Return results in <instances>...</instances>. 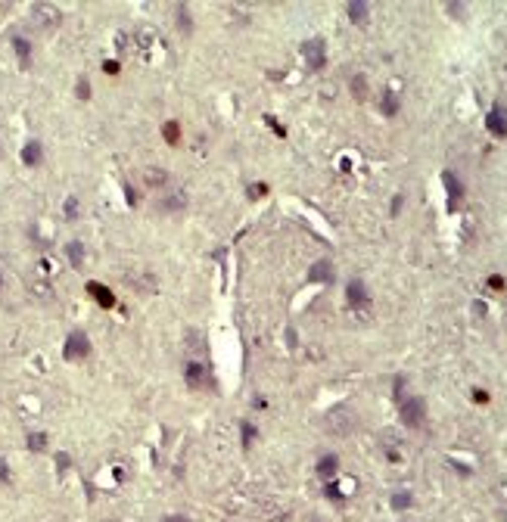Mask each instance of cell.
Segmentation results:
<instances>
[{
	"mask_svg": "<svg viewBox=\"0 0 507 522\" xmlns=\"http://www.w3.org/2000/svg\"><path fill=\"white\" fill-rule=\"evenodd\" d=\"M31 22L41 31H53V28L62 25V10L56 4H34L31 7Z\"/></svg>",
	"mask_w": 507,
	"mask_h": 522,
	"instance_id": "obj_1",
	"label": "cell"
},
{
	"mask_svg": "<svg viewBox=\"0 0 507 522\" xmlns=\"http://www.w3.org/2000/svg\"><path fill=\"white\" fill-rule=\"evenodd\" d=\"M184 380L190 389H212V373H209V364L203 361V357H190L187 367H184Z\"/></svg>",
	"mask_w": 507,
	"mask_h": 522,
	"instance_id": "obj_2",
	"label": "cell"
},
{
	"mask_svg": "<svg viewBox=\"0 0 507 522\" xmlns=\"http://www.w3.org/2000/svg\"><path fill=\"white\" fill-rule=\"evenodd\" d=\"M62 357H66V361H84V357H90V339L81 330L69 333L66 336V345H62Z\"/></svg>",
	"mask_w": 507,
	"mask_h": 522,
	"instance_id": "obj_3",
	"label": "cell"
},
{
	"mask_svg": "<svg viewBox=\"0 0 507 522\" xmlns=\"http://www.w3.org/2000/svg\"><path fill=\"white\" fill-rule=\"evenodd\" d=\"M346 299H349V305H352L355 311H364L367 305H370V292H367V286L361 283V280H352L346 286Z\"/></svg>",
	"mask_w": 507,
	"mask_h": 522,
	"instance_id": "obj_4",
	"label": "cell"
},
{
	"mask_svg": "<svg viewBox=\"0 0 507 522\" xmlns=\"http://www.w3.org/2000/svg\"><path fill=\"white\" fill-rule=\"evenodd\" d=\"M485 128L495 137H507V109L504 106H492V112L485 115Z\"/></svg>",
	"mask_w": 507,
	"mask_h": 522,
	"instance_id": "obj_5",
	"label": "cell"
},
{
	"mask_svg": "<svg viewBox=\"0 0 507 522\" xmlns=\"http://www.w3.org/2000/svg\"><path fill=\"white\" fill-rule=\"evenodd\" d=\"M423 401L420 398H405L402 401V420H405V426H420L423 423Z\"/></svg>",
	"mask_w": 507,
	"mask_h": 522,
	"instance_id": "obj_6",
	"label": "cell"
},
{
	"mask_svg": "<svg viewBox=\"0 0 507 522\" xmlns=\"http://www.w3.org/2000/svg\"><path fill=\"white\" fill-rule=\"evenodd\" d=\"M168 181H171V177H168L165 168H143V171H140V184L150 187V190H162Z\"/></svg>",
	"mask_w": 507,
	"mask_h": 522,
	"instance_id": "obj_7",
	"label": "cell"
},
{
	"mask_svg": "<svg viewBox=\"0 0 507 522\" xmlns=\"http://www.w3.org/2000/svg\"><path fill=\"white\" fill-rule=\"evenodd\" d=\"M22 162L28 168H38L41 162H44V146H41V140H28L25 146H22Z\"/></svg>",
	"mask_w": 507,
	"mask_h": 522,
	"instance_id": "obj_8",
	"label": "cell"
},
{
	"mask_svg": "<svg viewBox=\"0 0 507 522\" xmlns=\"http://www.w3.org/2000/svg\"><path fill=\"white\" fill-rule=\"evenodd\" d=\"M87 292L94 295V302L100 305V308H112V305H115V295L106 289L103 283H97V280H90V283H87Z\"/></svg>",
	"mask_w": 507,
	"mask_h": 522,
	"instance_id": "obj_9",
	"label": "cell"
},
{
	"mask_svg": "<svg viewBox=\"0 0 507 522\" xmlns=\"http://www.w3.org/2000/svg\"><path fill=\"white\" fill-rule=\"evenodd\" d=\"M302 53H305V59H308V65H314V68L324 65V41H308V44H302Z\"/></svg>",
	"mask_w": 507,
	"mask_h": 522,
	"instance_id": "obj_10",
	"label": "cell"
},
{
	"mask_svg": "<svg viewBox=\"0 0 507 522\" xmlns=\"http://www.w3.org/2000/svg\"><path fill=\"white\" fill-rule=\"evenodd\" d=\"M13 50H16V56H19L22 65H31V44H28V38L16 34V38H13Z\"/></svg>",
	"mask_w": 507,
	"mask_h": 522,
	"instance_id": "obj_11",
	"label": "cell"
},
{
	"mask_svg": "<svg viewBox=\"0 0 507 522\" xmlns=\"http://www.w3.org/2000/svg\"><path fill=\"white\" fill-rule=\"evenodd\" d=\"M311 280H314V283H333V264H330V261H314Z\"/></svg>",
	"mask_w": 507,
	"mask_h": 522,
	"instance_id": "obj_12",
	"label": "cell"
},
{
	"mask_svg": "<svg viewBox=\"0 0 507 522\" xmlns=\"http://www.w3.org/2000/svg\"><path fill=\"white\" fill-rule=\"evenodd\" d=\"M66 258H69V264H72V267H81V264H84V246H81L78 240L66 243Z\"/></svg>",
	"mask_w": 507,
	"mask_h": 522,
	"instance_id": "obj_13",
	"label": "cell"
},
{
	"mask_svg": "<svg viewBox=\"0 0 507 522\" xmlns=\"http://www.w3.org/2000/svg\"><path fill=\"white\" fill-rule=\"evenodd\" d=\"M336 470H339V460H336L333 454L321 457V463H318V476H321V479H327V482H330V479L336 476Z\"/></svg>",
	"mask_w": 507,
	"mask_h": 522,
	"instance_id": "obj_14",
	"label": "cell"
},
{
	"mask_svg": "<svg viewBox=\"0 0 507 522\" xmlns=\"http://www.w3.org/2000/svg\"><path fill=\"white\" fill-rule=\"evenodd\" d=\"M445 187H448V199H451V205H458V199H461L464 187L458 184V177L451 174V171H445Z\"/></svg>",
	"mask_w": 507,
	"mask_h": 522,
	"instance_id": "obj_15",
	"label": "cell"
},
{
	"mask_svg": "<svg viewBox=\"0 0 507 522\" xmlns=\"http://www.w3.org/2000/svg\"><path fill=\"white\" fill-rule=\"evenodd\" d=\"M162 134H165V140L171 143V146H177L180 143V124L177 121H165L162 124Z\"/></svg>",
	"mask_w": 507,
	"mask_h": 522,
	"instance_id": "obj_16",
	"label": "cell"
},
{
	"mask_svg": "<svg viewBox=\"0 0 507 522\" xmlns=\"http://www.w3.org/2000/svg\"><path fill=\"white\" fill-rule=\"evenodd\" d=\"M346 10H349V19L352 22H364L367 19V4H358V0H355V4H349Z\"/></svg>",
	"mask_w": 507,
	"mask_h": 522,
	"instance_id": "obj_17",
	"label": "cell"
},
{
	"mask_svg": "<svg viewBox=\"0 0 507 522\" xmlns=\"http://www.w3.org/2000/svg\"><path fill=\"white\" fill-rule=\"evenodd\" d=\"M78 208H81V205H78V199H75V196H69V199L62 202V214H66V221H75L78 214H81Z\"/></svg>",
	"mask_w": 507,
	"mask_h": 522,
	"instance_id": "obj_18",
	"label": "cell"
},
{
	"mask_svg": "<svg viewBox=\"0 0 507 522\" xmlns=\"http://www.w3.org/2000/svg\"><path fill=\"white\" fill-rule=\"evenodd\" d=\"M177 25H180V31H184V34H190V31H193V19L187 16V7H184V4L177 7Z\"/></svg>",
	"mask_w": 507,
	"mask_h": 522,
	"instance_id": "obj_19",
	"label": "cell"
},
{
	"mask_svg": "<svg viewBox=\"0 0 507 522\" xmlns=\"http://www.w3.org/2000/svg\"><path fill=\"white\" fill-rule=\"evenodd\" d=\"M240 432H243V444H246V448H249L252 441H256V435H259V429L252 426L249 420H243V423H240Z\"/></svg>",
	"mask_w": 507,
	"mask_h": 522,
	"instance_id": "obj_20",
	"label": "cell"
},
{
	"mask_svg": "<svg viewBox=\"0 0 507 522\" xmlns=\"http://www.w3.org/2000/svg\"><path fill=\"white\" fill-rule=\"evenodd\" d=\"M28 448H31V451H44V448H47V435H44V432H31V435H28Z\"/></svg>",
	"mask_w": 507,
	"mask_h": 522,
	"instance_id": "obj_21",
	"label": "cell"
},
{
	"mask_svg": "<svg viewBox=\"0 0 507 522\" xmlns=\"http://www.w3.org/2000/svg\"><path fill=\"white\" fill-rule=\"evenodd\" d=\"M392 507H395V510H408V507H411V494H408V491L392 494Z\"/></svg>",
	"mask_w": 507,
	"mask_h": 522,
	"instance_id": "obj_22",
	"label": "cell"
},
{
	"mask_svg": "<svg viewBox=\"0 0 507 522\" xmlns=\"http://www.w3.org/2000/svg\"><path fill=\"white\" fill-rule=\"evenodd\" d=\"M383 109H386V115H395V109H398L395 94H386V97H383Z\"/></svg>",
	"mask_w": 507,
	"mask_h": 522,
	"instance_id": "obj_23",
	"label": "cell"
},
{
	"mask_svg": "<svg viewBox=\"0 0 507 522\" xmlns=\"http://www.w3.org/2000/svg\"><path fill=\"white\" fill-rule=\"evenodd\" d=\"M352 84H355V97H367V81L364 78H355Z\"/></svg>",
	"mask_w": 507,
	"mask_h": 522,
	"instance_id": "obj_24",
	"label": "cell"
},
{
	"mask_svg": "<svg viewBox=\"0 0 507 522\" xmlns=\"http://www.w3.org/2000/svg\"><path fill=\"white\" fill-rule=\"evenodd\" d=\"M81 100H87L90 97V84H87V78H78V91H75Z\"/></svg>",
	"mask_w": 507,
	"mask_h": 522,
	"instance_id": "obj_25",
	"label": "cell"
},
{
	"mask_svg": "<svg viewBox=\"0 0 507 522\" xmlns=\"http://www.w3.org/2000/svg\"><path fill=\"white\" fill-rule=\"evenodd\" d=\"M265 193H268V187H265V184H252V190H249V196H252V199H259V196H265Z\"/></svg>",
	"mask_w": 507,
	"mask_h": 522,
	"instance_id": "obj_26",
	"label": "cell"
},
{
	"mask_svg": "<svg viewBox=\"0 0 507 522\" xmlns=\"http://www.w3.org/2000/svg\"><path fill=\"white\" fill-rule=\"evenodd\" d=\"M118 68H121V65H118L115 59H106V62H103V71H109V75H118Z\"/></svg>",
	"mask_w": 507,
	"mask_h": 522,
	"instance_id": "obj_27",
	"label": "cell"
},
{
	"mask_svg": "<svg viewBox=\"0 0 507 522\" xmlns=\"http://www.w3.org/2000/svg\"><path fill=\"white\" fill-rule=\"evenodd\" d=\"M7 479H10V470H7V463L0 460V482H7Z\"/></svg>",
	"mask_w": 507,
	"mask_h": 522,
	"instance_id": "obj_28",
	"label": "cell"
},
{
	"mask_svg": "<svg viewBox=\"0 0 507 522\" xmlns=\"http://www.w3.org/2000/svg\"><path fill=\"white\" fill-rule=\"evenodd\" d=\"M488 283H492V289H501V286H504V280H501V277H492Z\"/></svg>",
	"mask_w": 507,
	"mask_h": 522,
	"instance_id": "obj_29",
	"label": "cell"
},
{
	"mask_svg": "<svg viewBox=\"0 0 507 522\" xmlns=\"http://www.w3.org/2000/svg\"><path fill=\"white\" fill-rule=\"evenodd\" d=\"M56 460H59V470H69V457H66V454H59Z\"/></svg>",
	"mask_w": 507,
	"mask_h": 522,
	"instance_id": "obj_30",
	"label": "cell"
},
{
	"mask_svg": "<svg viewBox=\"0 0 507 522\" xmlns=\"http://www.w3.org/2000/svg\"><path fill=\"white\" fill-rule=\"evenodd\" d=\"M165 522H187V519H180V516H171V519H165Z\"/></svg>",
	"mask_w": 507,
	"mask_h": 522,
	"instance_id": "obj_31",
	"label": "cell"
},
{
	"mask_svg": "<svg viewBox=\"0 0 507 522\" xmlns=\"http://www.w3.org/2000/svg\"><path fill=\"white\" fill-rule=\"evenodd\" d=\"M0 289H4V274H0Z\"/></svg>",
	"mask_w": 507,
	"mask_h": 522,
	"instance_id": "obj_32",
	"label": "cell"
},
{
	"mask_svg": "<svg viewBox=\"0 0 507 522\" xmlns=\"http://www.w3.org/2000/svg\"><path fill=\"white\" fill-rule=\"evenodd\" d=\"M0 156H4V146H0Z\"/></svg>",
	"mask_w": 507,
	"mask_h": 522,
	"instance_id": "obj_33",
	"label": "cell"
}]
</instances>
